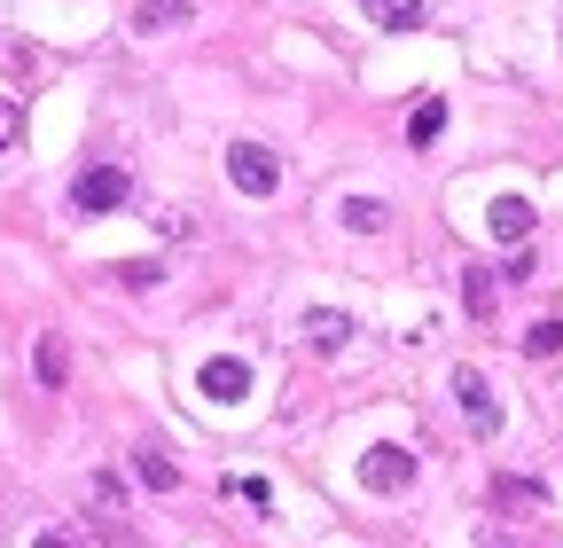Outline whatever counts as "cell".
I'll return each mask as SVG.
<instances>
[{
  "mask_svg": "<svg viewBox=\"0 0 563 548\" xmlns=\"http://www.w3.org/2000/svg\"><path fill=\"white\" fill-rule=\"evenodd\" d=\"M525 353H532V361H555V353H563V321H532V329H525Z\"/></svg>",
  "mask_w": 563,
  "mask_h": 548,
  "instance_id": "4fadbf2b",
  "label": "cell"
},
{
  "mask_svg": "<svg viewBox=\"0 0 563 548\" xmlns=\"http://www.w3.org/2000/svg\"><path fill=\"white\" fill-rule=\"evenodd\" d=\"M196 392H203V399H220V407L251 399V361H235V353H211V361L196 369Z\"/></svg>",
  "mask_w": 563,
  "mask_h": 548,
  "instance_id": "5b68a950",
  "label": "cell"
},
{
  "mask_svg": "<svg viewBox=\"0 0 563 548\" xmlns=\"http://www.w3.org/2000/svg\"><path fill=\"white\" fill-rule=\"evenodd\" d=\"M439 133H446V102L431 95V102H415V118H407V142H415V150H431Z\"/></svg>",
  "mask_w": 563,
  "mask_h": 548,
  "instance_id": "30bf717a",
  "label": "cell"
},
{
  "mask_svg": "<svg viewBox=\"0 0 563 548\" xmlns=\"http://www.w3.org/2000/svg\"><path fill=\"white\" fill-rule=\"evenodd\" d=\"M133 204V180L118 173V165H87L79 180H70V212L79 220H102V212H125Z\"/></svg>",
  "mask_w": 563,
  "mask_h": 548,
  "instance_id": "6da1fadb",
  "label": "cell"
},
{
  "mask_svg": "<svg viewBox=\"0 0 563 548\" xmlns=\"http://www.w3.org/2000/svg\"><path fill=\"white\" fill-rule=\"evenodd\" d=\"M118 274H125V283H133V291H150V283H157V274H165V266H157V259H133V266H118Z\"/></svg>",
  "mask_w": 563,
  "mask_h": 548,
  "instance_id": "ac0fdd59",
  "label": "cell"
},
{
  "mask_svg": "<svg viewBox=\"0 0 563 548\" xmlns=\"http://www.w3.org/2000/svg\"><path fill=\"white\" fill-rule=\"evenodd\" d=\"M16 142H24V110H16L9 95H0V157H9Z\"/></svg>",
  "mask_w": 563,
  "mask_h": 548,
  "instance_id": "9a60e30c",
  "label": "cell"
},
{
  "mask_svg": "<svg viewBox=\"0 0 563 548\" xmlns=\"http://www.w3.org/2000/svg\"><path fill=\"white\" fill-rule=\"evenodd\" d=\"M228 494H235V502H251V509H274V494H266V478H228Z\"/></svg>",
  "mask_w": 563,
  "mask_h": 548,
  "instance_id": "2e32d148",
  "label": "cell"
},
{
  "mask_svg": "<svg viewBox=\"0 0 563 548\" xmlns=\"http://www.w3.org/2000/svg\"><path fill=\"white\" fill-rule=\"evenodd\" d=\"M493 235H501V243H525L532 235V204L525 196H501V204H493V220H485Z\"/></svg>",
  "mask_w": 563,
  "mask_h": 548,
  "instance_id": "ba28073f",
  "label": "cell"
},
{
  "mask_svg": "<svg viewBox=\"0 0 563 548\" xmlns=\"http://www.w3.org/2000/svg\"><path fill=\"white\" fill-rule=\"evenodd\" d=\"M462 298H470V314H493V274H470Z\"/></svg>",
  "mask_w": 563,
  "mask_h": 548,
  "instance_id": "e0dca14e",
  "label": "cell"
},
{
  "mask_svg": "<svg viewBox=\"0 0 563 548\" xmlns=\"http://www.w3.org/2000/svg\"><path fill=\"white\" fill-rule=\"evenodd\" d=\"M32 548H79V540H70V533H55V525H47V533H32Z\"/></svg>",
  "mask_w": 563,
  "mask_h": 548,
  "instance_id": "d6986e66",
  "label": "cell"
},
{
  "mask_svg": "<svg viewBox=\"0 0 563 548\" xmlns=\"http://www.w3.org/2000/svg\"><path fill=\"white\" fill-rule=\"evenodd\" d=\"M306 346H313V353H344V346H352V314L313 306V314H306Z\"/></svg>",
  "mask_w": 563,
  "mask_h": 548,
  "instance_id": "8992f818",
  "label": "cell"
},
{
  "mask_svg": "<svg viewBox=\"0 0 563 548\" xmlns=\"http://www.w3.org/2000/svg\"><path fill=\"white\" fill-rule=\"evenodd\" d=\"M361 486L368 494H407L415 486V454L407 447H368L361 454Z\"/></svg>",
  "mask_w": 563,
  "mask_h": 548,
  "instance_id": "277c9868",
  "label": "cell"
},
{
  "mask_svg": "<svg viewBox=\"0 0 563 548\" xmlns=\"http://www.w3.org/2000/svg\"><path fill=\"white\" fill-rule=\"evenodd\" d=\"M196 17V0H133V32H173Z\"/></svg>",
  "mask_w": 563,
  "mask_h": 548,
  "instance_id": "52a82bcc",
  "label": "cell"
},
{
  "mask_svg": "<svg viewBox=\"0 0 563 548\" xmlns=\"http://www.w3.org/2000/svg\"><path fill=\"white\" fill-rule=\"evenodd\" d=\"M32 369H40V384H47V392H63V376H70V353H63V337H40Z\"/></svg>",
  "mask_w": 563,
  "mask_h": 548,
  "instance_id": "7c38bea8",
  "label": "cell"
},
{
  "mask_svg": "<svg viewBox=\"0 0 563 548\" xmlns=\"http://www.w3.org/2000/svg\"><path fill=\"white\" fill-rule=\"evenodd\" d=\"M141 486H157V494H173V486H180V462H165V454L150 447V454H141Z\"/></svg>",
  "mask_w": 563,
  "mask_h": 548,
  "instance_id": "5bb4252c",
  "label": "cell"
},
{
  "mask_svg": "<svg viewBox=\"0 0 563 548\" xmlns=\"http://www.w3.org/2000/svg\"><path fill=\"white\" fill-rule=\"evenodd\" d=\"M228 180H235L243 196H274V188H282V157L258 150V142H235V150H228Z\"/></svg>",
  "mask_w": 563,
  "mask_h": 548,
  "instance_id": "7a4b0ae2",
  "label": "cell"
},
{
  "mask_svg": "<svg viewBox=\"0 0 563 548\" xmlns=\"http://www.w3.org/2000/svg\"><path fill=\"white\" fill-rule=\"evenodd\" d=\"M336 212H344V228H352V235H376V228L391 220V204H376V196H344Z\"/></svg>",
  "mask_w": 563,
  "mask_h": 548,
  "instance_id": "9c48e42d",
  "label": "cell"
},
{
  "mask_svg": "<svg viewBox=\"0 0 563 548\" xmlns=\"http://www.w3.org/2000/svg\"><path fill=\"white\" fill-rule=\"evenodd\" d=\"M361 9H368L376 24H391V32H407V24H422V9H431V0H361Z\"/></svg>",
  "mask_w": 563,
  "mask_h": 548,
  "instance_id": "8fae6325",
  "label": "cell"
},
{
  "mask_svg": "<svg viewBox=\"0 0 563 548\" xmlns=\"http://www.w3.org/2000/svg\"><path fill=\"white\" fill-rule=\"evenodd\" d=\"M454 399H462V424H470L477 439L501 431V399H493V384H485L477 369H454Z\"/></svg>",
  "mask_w": 563,
  "mask_h": 548,
  "instance_id": "3957f363",
  "label": "cell"
}]
</instances>
